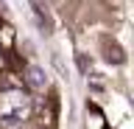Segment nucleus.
Returning a JSON list of instances; mask_svg holds the SVG:
<instances>
[{"label":"nucleus","mask_w":134,"mask_h":129,"mask_svg":"<svg viewBox=\"0 0 134 129\" xmlns=\"http://www.w3.org/2000/svg\"><path fill=\"white\" fill-rule=\"evenodd\" d=\"M28 115V98L23 93H6L0 98V123L6 129L20 126Z\"/></svg>","instance_id":"nucleus-1"},{"label":"nucleus","mask_w":134,"mask_h":129,"mask_svg":"<svg viewBox=\"0 0 134 129\" xmlns=\"http://www.w3.org/2000/svg\"><path fill=\"white\" fill-rule=\"evenodd\" d=\"M28 84L36 87V90H42V87L48 84V76H45V70L36 68V65H31V68H28Z\"/></svg>","instance_id":"nucleus-2"}]
</instances>
